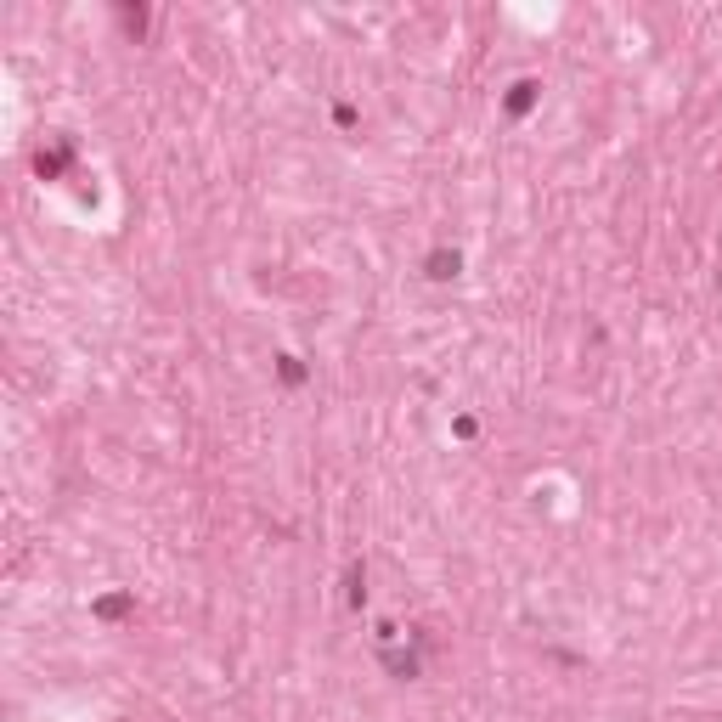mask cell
Returning a JSON list of instances; mask_svg holds the SVG:
<instances>
[{"label": "cell", "mask_w": 722, "mask_h": 722, "mask_svg": "<svg viewBox=\"0 0 722 722\" xmlns=\"http://www.w3.org/2000/svg\"><path fill=\"white\" fill-rule=\"evenodd\" d=\"M457 271H463V260H457V248H435V254H429V277H435V282H452Z\"/></svg>", "instance_id": "6da1fadb"}, {"label": "cell", "mask_w": 722, "mask_h": 722, "mask_svg": "<svg viewBox=\"0 0 722 722\" xmlns=\"http://www.w3.org/2000/svg\"><path fill=\"white\" fill-rule=\"evenodd\" d=\"M531 102H536V80H519V85H514V96H508V107H514V113H525Z\"/></svg>", "instance_id": "7a4b0ae2"}]
</instances>
